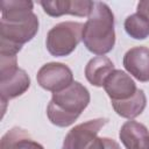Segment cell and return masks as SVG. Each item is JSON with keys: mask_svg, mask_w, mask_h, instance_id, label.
<instances>
[{"mask_svg": "<svg viewBox=\"0 0 149 149\" xmlns=\"http://www.w3.org/2000/svg\"><path fill=\"white\" fill-rule=\"evenodd\" d=\"M83 42L93 54L105 55L115 43L114 16L111 8L104 2H94L83 28Z\"/></svg>", "mask_w": 149, "mask_h": 149, "instance_id": "1", "label": "cell"}, {"mask_svg": "<svg viewBox=\"0 0 149 149\" xmlns=\"http://www.w3.org/2000/svg\"><path fill=\"white\" fill-rule=\"evenodd\" d=\"M84 24L80 22H61L47 35V49L54 56H68L83 38Z\"/></svg>", "mask_w": 149, "mask_h": 149, "instance_id": "2", "label": "cell"}, {"mask_svg": "<svg viewBox=\"0 0 149 149\" xmlns=\"http://www.w3.org/2000/svg\"><path fill=\"white\" fill-rule=\"evenodd\" d=\"M51 101L68 113L80 115L90 102V93L84 85L73 81L66 88L52 93Z\"/></svg>", "mask_w": 149, "mask_h": 149, "instance_id": "3", "label": "cell"}, {"mask_svg": "<svg viewBox=\"0 0 149 149\" xmlns=\"http://www.w3.org/2000/svg\"><path fill=\"white\" fill-rule=\"evenodd\" d=\"M37 83L41 87L51 92H59L73 83V74L63 63L51 62L44 64L37 72Z\"/></svg>", "mask_w": 149, "mask_h": 149, "instance_id": "4", "label": "cell"}, {"mask_svg": "<svg viewBox=\"0 0 149 149\" xmlns=\"http://www.w3.org/2000/svg\"><path fill=\"white\" fill-rule=\"evenodd\" d=\"M38 30V19L34 14L23 21H5L0 22V38L22 45L30 41Z\"/></svg>", "mask_w": 149, "mask_h": 149, "instance_id": "5", "label": "cell"}, {"mask_svg": "<svg viewBox=\"0 0 149 149\" xmlns=\"http://www.w3.org/2000/svg\"><path fill=\"white\" fill-rule=\"evenodd\" d=\"M107 119L100 118L73 127L65 136L62 149H79L86 142L94 139L99 130L107 123Z\"/></svg>", "mask_w": 149, "mask_h": 149, "instance_id": "6", "label": "cell"}, {"mask_svg": "<svg viewBox=\"0 0 149 149\" xmlns=\"http://www.w3.org/2000/svg\"><path fill=\"white\" fill-rule=\"evenodd\" d=\"M104 88L112 100H126L133 97L137 88L134 80L126 72L114 70L104 84Z\"/></svg>", "mask_w": 149, "mask_h": 149, "instance_id": "7", "label": "cell"}, {"mask_svg": "<svg viewBox=\"0 0 149 149\" xmlns=\"http://www.w3.org/2000/svg\"><path fill=\"white\" fill-rule=\"evenodd\" d=\"M40 5L44 12L50 16H61L64 14H71L77 16H88L94 2L93 1H79V0H62V1H40Z\"/></svg>", "mask_w": 149, "mask_h": 149, "instance_id": "8", "label": "cell"}, {"mask_svg": "<svg viewBox=\"0 0 149 149\" xmlns=\"http://www.w3.org/2000/svg\"><path fill=\"white\" fill-rule=\"evenodd\" d=\"M125 69L140 81L149 80V49L134 47L123 56Z\"/></svg>", "mask_w": 149, "mask_h": 149, "instance_id": "9", "label": "cell"}, {"mask_svg": "<svg viewBox=\"0 0 149 149\" xmlns=\"http://www.w3.org/2000/svg\"><path fill=\"white\" fill-rule=\"evenodd\" d=\"M119 136L127 149H149V130L137 121L123 123Z\"/></svg>", "mask_w": 149, "mask_h": 149, "instance_id": "10", "label": "cell"}, {"mask_svg": "<svg viewBox=\"0 0 149 149\" xmlns=\"http://www.w3.org/2000/svg\"><path fill=\"white\" fill-rule=\"evenodd\" d=\"M114 71L113 62L106 56L92 58L85 66V77L94 86H104L108 76Z\"/></svg>", "mask_w": 149, "mask_h": 149, "instance_id": "11", "label": "cell"}, {"mask_svg": "<svg viewBox=\"0 0 149 149\" xmlns=\"http://www.w3.org/2000/svg\"><path fill=\"white\" fill-rule=\"evenodd\" d=\"M30 86V78L27 72L22 69H19L15 74L5 81H0V94L1 100L14 99L23 94Z\"/></svg>", "mask_w": 149, "mask_h": 149, "instance_id": "12", "label": "cell"}, {"mask_svg": "<svg viewBox=\"0 0 149 149\" xmlns=\"http://www.w3.org/2000/svg\"><path fill=\"white\" fill-rule=\"evenodd\" d=\"M147 105V98L142 90H137L136 93L126 100H112V106L116 114L122 118L133 119L139 116Z\"/></svg>", "mask_w": 149, "mask_h": 149, "instance_id": "13", "label": "cell"}, {"mask_svg": "<svg viewBox=\"0 0 149 149\" xmlns=\"http://www.w3.org/2000/svg\"><path fill=\"white\" fill-rule=\"evenodd\" d=\"M2 17L5 21H23L34 15L33 2L23 0H3L0 2Z\"/></svg>", "mask_w": 149, "mask_h": 149, "instance_id": "14", "label": "cell"}, {"mask_svg": "<svg viewBox=\"0 0 149 149\" xmlns=\"http://www.w3.org/2000/svg\"><path fill=\"white\" fill-rule=\"evenodd\" d=\"M127 34L135 40H144L149 36V20L140 13L129 15L125 20Z\"/></svg>", "mask_w": 149, "mask_h": 149, "instance_id": "15", "label": "cell"}, {"mask_svg": "<svg viewBox=\"0 0 149 149\" xmlns=\"http://www.w3.org/2000/svg\"><path fill=\"white\" fill-rule=\"evenodd\" d=\"M47 114H48V118L51 121V123H54L58 127H68V126L72 125L79 116V115L71 114V113L63 111L57 105H55L52 101H50L48 105Z\"/></svg>", "mask_w": 149, "mask_h": 149, "instance_id": "16", "label": "cell"}, {"mask_svg": "<svg viewBox=\"0 0 149 149\" xmlns=\"http://www.w3.org/2000/svg\"><path fill=\"white\" fill-rule=\"evenodd\" d=\"M19 70L17 68V57L0 55V81H5L9 79L15 72Z\"/></svg>", "mask_w": 149, "mask_h": 149, "instance_id": "17", "label": "cell"}, {"mask_svg": "<svg viewBox=\"0 0 149 149\" xmlns=\"http://www.w3.org/2000/svg\"><path fill=\"white\" fill-rule=\"evenodd\" d=\"M24 137H29V134L24 129L15 127V128L8 130L2 136L1 142H0V149H14L15 143Z\"/></svg>", "mask_w": 149, "mask_h": 149, "instance_id": "18", "label": "cell"}, {"mask_svg": "<svg viewBox=\"0 0 149 149\" xmlns=\"http://www.w3.org/2000/svg\"><path fill=\"white\" fill-rule=\"evenodd\" d=\"M22 45L8 42L3 38H0V55H5V56H13L16 55L20 50H21Z\"/></svg>", "mask_w": 149, "mask_h": 149, "instance_id": "19", "label": "cell"}, {"mask_svg": "<svg viewBox=\"0 0 149 149\" xmlns=\"http://www.w3.org/2000/svg\"><path fill=\"white\" fill-rule=\"evenodd\" d=\"M14 149H44V148L40 143L30 140V137H24L15 143Z\"/></svg>", "mask_w": 149, "mask_h": 149, "instance_id": "20", "label": "cell"}, {"mask_svg": "<svg viewBox=\"0 0 149 149\" xmlns=\"http://www.w3.org/2000/svg\"><path fill=\"white\" fill-rule=\"evenodd\" d=\"M79 149H106V143H105V137H94L86 142L83 147Z\"/></svg>", "mask_w": 149, "mask_h": 149, "instance_id": "21", "label": "cell"}, {"mask_svg": "<svg viewBox=\"0 0 149 149\" xmlns=\"http://www.w3.org/2000/svg\"><path fill=\"white\" fill-rule=\"evenodd\" d=\"M137 13L142 14L143 16H146L149 20V0L140 1L137 3Z\"/></svg>", "mask_w": 149, "mask_h": 149, "instance_id": "22", "label": "cell"}, {"mask_svg": "<svg viewBox=\"0 0 149 149\" xmlns=\"http://www.w3.org/2000/svg\"><path fill=\"white\" fill-rule=\"evenodd\" d=\"M105 143H106V149H121L120 146H119V143L115 142L112 139L105 137Z\"/></svg>", "mask_w": 149, "mask_h": 149, "instance_id": "23", "label": "cell"}]
</instances>
